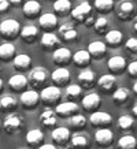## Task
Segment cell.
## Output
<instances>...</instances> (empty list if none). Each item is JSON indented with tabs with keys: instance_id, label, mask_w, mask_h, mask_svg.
<instances>
[{
	"instance_id": "cell-1",
	"label": "cell",
	"mask_w": 137,
	"mask_h": 149,
	"mask_svg": "<svg viewBox=\"0 0 137 149\" xmlns=\"http://www.w3.org/2000/svg\"><path fill=\"white\" fill-rule=\"evenodd\" d=\"M21 32V25L15 19H4L0 23V36L6 40H14L19 36Z\"/></svg>"
},
{
	"instance_id": "cell-2",
	"label": "cell",
	"mask_w": 137,
	"mask_h": 149,
	"mask_svg": "<svg viewBox=\"0 0 137 149\" xmlns=\"http://www.w3.org/2000/svg\"><path fill=\"white\" fill-rule=\"evenodd\" d=\"M60 99H62V92H60V89L58 86H55V85L47 86L40 93V100L47 107L58 104L60 101Z\"/></svg>"
},
{
	"instance_id": "cell-3",
	"label": "cell",
	"mask_w": 137,
	"mask_h": 149,
	"mask_svg": "<svg viewBox=\"0 0 137 149\" xmlns=\"http://www.w3.org/2000/svg\"><path fill=\"white\" fill-rule=\"evenodd\" d=\"M136 14V6L132 0H121L117 7V17L122 21L132 19Z\"/></svg>"
},
{
	"instance_id": "cell-4",
	"label": "cell",
	"mask_w": 137,
	"mask_h": 149,
	"mask_svg": "<svg viewBox=\"0 0 137 149\" xmlns=\"http://www.w3.org/2000/svg\"><path fill=\"white\" fill-rule=\"evenodd\" d=\"M48 77H50L48 71L44 67H36L30 71L27 82L34 88H41V86L45 85V82L48 81Z\"/></svg>"
},
{
	"instance_id": "cell-5",
	"label": "cell",
	"mask_w": 137,
	"mask_h": 149,
	"mask_svg": "<svg viewBox=\"0 0 137 149\" xmlns=\"http://www.w3.org/2000/svg\"><path fill=\"white\" fill-rule=\"evenodd\" d=\"M89 120L92 126L101 129V127H108L113 123V116L104 111H93L89 116Z\"/></svg>"
},
{
	"instance_id": "cell-6",
	"label": "cell",
	"mask_w": 137,
	"mask_h": 149,
	"mask_svg": "<svg viewBox=\"0 0 137 149\" xmlns=\"http://www.w3.org/2000/svg\"><path fill=\"white\" fill-rule=\"evenodd\" d=\"M92 15V6L88 3V1H84V3H80L78 6H75L73 10H71V18L75 22H81L84 23V21Z\"/></svg>"
},
{
	"instance_id": "cell-7",
	"label": "cell",
	"mask_w": 137,
	"mask_h": 149,
	"mask_svg": "<svg viewBox=\"0 0 137 149\" xmlns=\"http://www.w3.org/2000/svg\"><path fill=\"white\" fill-rule=\"evenodd\" d=\"M78 104L75 101H64V103L56 104V108H55V112L56 115L60 118H70L78 113Z\"/></svg>"
},
{
	"instance_id": "cell-8",
	"label": "cell",
	"mask_w": 137,
	"mask_h": 149,
	"mask_svg": "<svg viewBox=\"0 0 137 149\" xmlns=\"http://www.w3.org/2000/svg\"><path fill=\"white\" fill-rule=\"evenodd\" d=\"M113 140H114V134H113V131L110 130L108 127H101L95 133V141L100 148L111 146Z\"/></svg>"
},
{
	"instance_id": "cell-9",
	"label": "cell",
	"mask_w": 137,
	"mask_h": 149,
	"mask_svg": "<svg viewBox=\"0 0 137 149\" xmlns=\"http://www.w3.org/2000/svg\"><path fill=\"white\" fill-rule=\"evenodd\" d=\"M3 127L8 134L18 133V130L22 127V118L18 113H10L6 116L4 122H3Z\"/></svg>"
},
{
	"instance_id": "cell-10",
	"label": "cell",
	"mask_w": 137,
	"mask_h": 149,
	"mask_svg": "<svg viewBox=\"0 0 137 149\" xmlns=\"http://www.w3.org/2000/svg\"><path fill=\"white\" fill-rule=\"evenodd\" d=\"M77 29L74 26L73 23H63V25H60L59 26V40L64 41V42H71V41L77 40Z\"/></svg>"
},
{
	"instance_id": "cell-11",
	"label": "cell",
	"mask_w": 137,
	"mask_h": 149,
	"mask_svg": "<svg viewBox=\"0 0 137 149\" xmlns=\"http://www.w3.org/2000/svg\"><path fill=\"white\" fill-rule=\"evenodd\" d=\"M51 79L54 82V85L58 86V88L66 86L68 84V81H70V71L64 67L56 68V70H54V72L51 74Z\"/></svg>"
},
{
	"instance_id": "cell-12",
	"label": "cell",
	"mask_w": 137,
	"mask_h": 149,
	"mask_svg": "<svg viewBox=\"0 0 137 149\" xmlns=\"http://www.w3.org/2000/svg\"><path fill=\"white\" fill-rule=\"evenodd\" d=\"M41 13V4L37 0H27L26 3H23L22 6V14L23 17H26L29 19L37 18Z\"/></svg>"
},
{
	"instance_id": "cell-13",
	"label": "cell",
	"mask_w": 137,
	"mask_h": 149,
	"mask_svg": "<svg viewBox=\"0 0 137 149\" xmlns=\"http://www.w3.org/2000/svg\"><path fill=\"white\" fill-rule=\"evenodd\" d=\"M40 27L45 32H54L55 29L58 27V17L52 13H47L43 14L38 19Z\"/></svg>"
},
{
	"instance_id": "cell-14",
	"label": "cell",
	"mask_w": 137,
	"mask_h": 149,
	"mask_svg": "<svg viewBox=\"0 0 137 149\" xmlns=\"http://www.w3.org/2000/svg\"><path fill=\"white\" fill-rule=\"evenodd\" d=\"M21 104L26 108H34L37 107V104L40 103V95L36 91H23L21 97Z\"/></svg>"
},
{
	"instance_id": "cell-15",
	"label": "cell",
	"mask_w": 137,
	"mask_h": 149,
	"mask_svg": "<svg viewBox=\"0 0 137 149\" xmlns=\"http://www.w3.org/2000/svg\"><path fill=\"white\" fill-rule=\"evenodd\" d=\"M41 47H43V49L45 51H52V49H56L58 47H59L60 44V40L59 37L56 36V34H54L52 32H45L43 36H41Z\"/></svg>"
},
{
	"instance_id": "cell-16",
	"label": "cell",
	"mask_w": 137,
	"mask_h": 149,
	"mask_svg": "<svg viewBox=\"0 0 137 149\" xmlns=\"http://www.w3.org/2000/svg\"><path fill=\"white\" fill-rule=\"evenodd\" d=\"M107 67L111 71V74L118 75V74H121V72H123L126 70V60L122 56H113V58L108 59Z\"/></svg>"
},
{
	"instance_id": "cell-17",
	"label": "cell",
	"mask_w": 137,
	"mask_h": 149,
	"mask_svg": "<svg viewBox=\"0 0 137 149\" xmlns=\"http://www.w3.org/2000/svg\"><path fill=\"white\" fill-rule=\"evenodd\" d=\"M78 82H80V86L82 89H89L96 84V74L95 71H92L89 68H85L82 70L80 74H78Z\"/></svg>"
},
{
	"instance_id": "cell-18",
	"label": "cell",
	"mask_w": 137,
	"mask_h": 149,
	"mask_svg": "<svg viewBox=\"0 0 137 149\" xmlns=\"http://www.w3.org/2000/svg\"><path fill=\"white\" fill-rule=\"evenodd\" d=\"M88 52L91 55V58L93 59H101L106 56V52H107V44H104L103 41H92L88 45Z\"/></svg>"
},
{
	"instance_id": "cell-19",
	"label": "cell",
	"mask_w": 137,
	"mask_h": 149,
	"mask_svg": "<svg viewBox=\"0 0 137 149\" xmlns=\"http://www.w3.org/2000/svg\"><path fill=\"white\" fill-rule=\"evenodd\" d=\"M96 82H97V86L101 92L110 93L114 89V86L117 85V78H115L114 74H103Z\"/></svg>"
},
{
	"instance_id": "cell-20",
	"label": "cell",
	"mask_w": 137,
	"mask_h": 149,
	"mask_svg": "<svg viewBox=\"0 0 137 149\" xmlns=\"http://www.w3.org/2000/svg\"><path fill=\"white\" fill-rule=\"evenodd\" d=\"M101 104V99L97 93H88L84 99H82V107L85 111H96L99 109Z\"/></svg>"
},
{
	"instance_id": "cell-21",
	"label": "cell",
	"mask_w": 137,
	"mask_h": 149,
	"mask_svg": "<svg viewBox=\"0 0 137 149\" xmlns=\"http://www.w3.org/2000/svg\"><path fill=\"white\" fill-rule=\"evenodd\" d=\"M19 36L27 44H32L37 40L38 37V29H37L34 25H26V26L21 27V32H19Z\"/></svg>"
},
{
	"instance_id": "cell-22",
	"label": "cell",
	"mask_w": 137,
	"mask_h": 149,
	"mask_svg": "<svg viewBox=\"0 0 137 149\" xmlns=\"http://www.w3.org/2000/svg\"><path fill=\"white\" fill-rule=\"evenodd\" d=\"M52 60L56 64H67L71 60V52L68 48L64 47H58L52 54Z\"/></svg>"
},
{
	"instance_id": "cell-23",
	"label": "cell",
	"mask_w": 137,
	"mask_h": 149,
	"mask_svg": "<svg viewBox=\"0 0 137 149\" xmlns=\"http://www.w3.org/2000/svg\"><path fill=\"white\" fill-rule=\"evenodd\" d=\"M51 136H52L54 142H56L58 145H66L70 141L71 134H70V130L67 127H56V129H54Z\"/></svg>"
},
{
	"instance_id": "cell-24",
	"label": "cell",
	"mask_w": 137,
	"mask_h": 149,
	"mask_svg": "<svg viewBox=\"0 0 137 149\" xmlns=\"http://www.w3.org/2000/svg\"><path fill=\"white\" fill-rule=\"evenodd\" d=\"M26 142L27 145H30L32 148H37V146H40L43 144V141H44V134H43V131L40 129H32V130L27 131L26 134Z\"/></svg>"
},
{
	"instance_id": "cell-25",
	"label": "cell",
	"mask_w": 137,
	"mask_h": 149,
	"mask_svg": "<svg viewBox=\"0 0 137 149\" xmlns=\"http://www.w3.org/2000/svg\"><path fill=\"white\" fill-rule=\"evenodd\" d=\"M32 67V58L29 55H17L14 56V68L18 71H27Z\"/></svg>"
},
{
	"instance_id": "cell-26",
	"label": "cell",
	"mask_w": 137,
	"mask_h": 149,
	"mask_svg": "<svg viewBox=\"0 0 137 149\" xmlns=\"http://www.w3.org/2000/svg\"><path fill=\"white\" fill-rule=\"evenodd\" d=\"M27 85V78L23 74H15L10 78L8 86L14 92H23V89Z\"/></svg>"
},
{
	"instance_id": "cell-27",
	"label": "cell",
	"mask_w": 137,
	"mask_h": 149,
	"mask_svg": "<svg viewBox=\"0 0 137 149\" xmlns=\"http://www.w3.org/2000/svg\"><path fill=\"white\" fill-rule=\"evenodd\" d=\"M40 122L44 127H55L58 123V115L52 109H45L44 112L40 115Z\"/></svg>"
},
{
	"instance_id": "cell-28",
	"label": "cell",
	"mask_w": 137,
	"mask_h": 149,
	"mask_svg": "<svg viewBox=\"0 0 137 149\" xmlns=\"http://www.w3.org/2000/svg\"><path fill=\"white\" fill-rule=\"evenodd\" d=\"M91 55L87 49H80L73 55V62L77 67H87L91 63Z\"/></svg>"
},
{
	"instance_id": "cell-29",
	"label": "cell",
	"mask_w": 137,
	"mask_h": 149,
	"mask_svg": "<svg viewBox=\"0 0 137 149\" xmlns=\"http://www.w3.org/2000/svg\"><path fill=\"white\" fill-rule=\"evenodd\" d=\"M54 11H55V15H59V17L68 15L71 13V3H70V0H55Z\"/></svg>"
},
{
	"instance_id": "cell-30",
	"label": "cell",
	"mask_w": 137,
	"mask_h": 149,
	"mask_svg": "<svg viewBox=\"0 0 137 149\" xmlns=\"http://www.w3.org/2000/svg\"><path fill=\"white\" fill-rule=\"evenodd\" d=\"M123 40V34L117 29H111L106 33V42L110 47H119Z\"/></svg>"
},
{
	"instance_id": "cell-31",
	"label": "cell",
	"mask_w": 137,
	"mask_h": 149,
	"mask_svg": "<svg viewBox=\"0 0 137 149\" xmlns=\"http://www.w3.org/2000/svg\"><path fill=\"white\" fill-rule=\"evenodd\" d=\"M17 105H18V100L15 99L14 96H3L1 99H0V109L1 111H7V112H11L14 109L17 108Z\"/></svg>"
},
{
	"instance_id": "cell-32",
	"label": "cell",
	"mask_w": 137,
	"mask_h": 149,
	"mask_svg": "<svg viewBox=\"0 0 137 149\" xmlns=\"http://www.w3.org/2000/svg\"><path fill=\"white\" fill-rule=\"evenodd\" d=\"M15 56V47L10 42H4L0 45V60L8 62Z\"/></svg>"
},
{
	"instance_id": "cell-33",
	"label": "cell",
	"mask_w": 137,
	"mask_h": 149,
	"mask_svg": "<svg viewBox=\"0 0 137 149\" xmlns=\"http://www.w3.org/2000/svg\"><path fill=\"white\" fill-rule=\"evenodd\" d=\"M129 97H130V91H129L128 88H118V89L113 93V100H114V103L118 104V105L125 104L129 100Z\"/></svg>"
},
{
	"instance_id": "cell-34",
	"label": "cell",
	"mask_w": 137,
	"mask_h": 149,
	"mask_svg": "<svg viewBox=\"0 0 137 149\" xmlns=\"http://www.w3.org/2000/svg\"><path fill=\"white\" fill-rule=\"evenodd\" d=\"M137 148V140L130 134L122 136L118 140V149H136Z\"/></svg>"
},
{
	"instance_id": "cell-35",
	"label": "cell",
	"mask_w": 137,
	"mask_h": 149,
	"mask_svg": "<svg viewBox=\"0 0 137 149\" xmlns=\"http://www.w3.org/2000/svg\"><path fill=\"white\" fill-rule=\"evenodd\" d=\"M82 95V88L77 84L68 85L66 88V97L68 99V101H77Z\"/></svg>"
},
{
	"instance_id": "cell-36",
	"label": "cell",
	"mask_w": 137,
	"mask_h": 149,
	"mask_svg": "<svg viewBox=\"0 0 137 149\" xmlns=\"http://www.w3.org/2000/svg\"><path fill=\"white\" fill-rule=\"evenodd\" d=\"M70 140H71L73 149H87L88 145H89L88 137L84 136V134H75V136L70 137Z\"/></svg>"
},
{
	"instance_id": "cell-37",
	"label": "cell",
	"mask_w": 137,
	"mask_h": 149,
	"mask_svg": "<svg viewBox=\"0 0 137 149\" xmlns=\"http://www.w3.org/2000/svg\"><path fill=\"white\" fill-rule=\"evenodd\" d=\"M95 8L101 14H108L114 8V0H95Z\"/></svg>"
},
{
	"instance_id": "cell-38",
	"label": "cell",
	"mask_w": 137,
	"mask_h": 149,
	"mask_svg": "<svg viewBox=\"0 0 137 149\" xmlns=\"http://www.w3.org/2000/svg\"><path fill=\"white\" fill-rule=\"evenodd\" d=\"M70 126L75 129V130H81L84 127L87 126V119L84 115H80V113H75L73 116H70Z\"/></svg>"
},
{
	"instance_id": "cell-39",
	"label": "cell",
	"mask_w": 137,
	"mask_h": 149,
	"mask_svg": "<svg viewBox=\"0 0 137 149\" xmlns=\"http://www.w3.org/2000/svg\"><path fill=\"white\" fill-rule=\"evenodd\" d=\"M133 125H134V119L130 115H122V116L118 118V127L121 130H125V131L130 130L133 127Z\"/></svg>"
},
{
	"instance_id": "cell-40",
	"label": "cell",
	"mask_w": 137,
	"mask_h": 149,
	"mask_svg": "<svg viewBox=\"0 0 137 149\" xmlns=\"http://www.w3.org/2000/svg\"><path fill=\"white\" fill-rule=\"evenodd\" d=\"M93 27H95V32L97 34H104L107 27H108V21L104 18V17H99V18L95 19V23H93Z\"/></svg>"
},
{
	"instance_id": "cell-41",
	"label": "cell",
	"mask_w": 137,
	"mask_h": 149,
	"mask_svg": "<svg viewBox=\"0 0 137 149\" xmlns=\"http://www.w3.org/2000/svg\"><path fill=\"white\" fill-rule=\"evenodd\" d=\"M125 49L128 51L129 54L136 55L137 54V38L130 37V38L126 41V44H125Z\"/></svg>"
},
{
	"instance_id": "cell-42",
	"label": "cell",
	"mask_w": 137,
	"mask_h": 149,
	"mask_svg": "<svg viewBox=\"0 0 137 149\" xmlns=\"http://www.w3.org/2000/svg\"><path fill=\"white\" fill-rule=\"evenodd\" d=\"M128 72L130 77L137 78V60H133L132 63L128 66Z\"/></svg>"
},
{
	"instance_id": "cell-43",
	"label": "cell",
	"mask_w": 137,
	"mask_h": 149,
	"mask_svg": "<svg viewBox=\"0 0 137 149\" xmlns=\"http://www.w3.org/2000/svg\"><path fill=\"white\" fill-rule=\"evenodd\" d=\"M8 0H0V13H7V10L10 8Z\"/></svg>"
},
{
	"instance_id": "cell-44",
	"label": "cell",
	"mask_w": 137,
	"mask_h": 149,
	"mask_svg": "<svg viewBox=\"0 0 137 149\" xmlns=\"http://www.w3.org/2000/svg\"><path fill=\"white\" fill-rule=\"evenodd\" d=\"M95 19H96V18L93 17V14H92V15H89V17H88V18L84 21V25H85L87 27L93 26V23H95Z\"/></svg>"
},
{
	"instance_id": "cell-45",
	"label": "cell",
	"mask_w": 137,
	"mask_h": 149,
	"mask_svg": "<svg viewBox=\"0 0 137 149\" xmlns=\"http://www.w3.org/2000/svg\"><path fill=\"white\" fill-rule=\"evenodd\" d=\"M38 149H56V146L52 144H41Z\"/></svg>"
},
{
	"instance_id": "cell-46",
	"label": "cell",
	"mask_w": 137,
	"mask_h": 149,
	"mask_svg": "<svg viewBox=\"0 0 137 149\" xmlns=\"http://www.w3.org/2000/svg\"><path fill=\"white\" fill-rule=\"evenodd\" d=\"M22 1L23 0H8V3L10 4H13V6H19Z\"/></svg>"
},
{
	"instance_id": "cell-47",
	"label": "cell",
	"mask_w": 137,
	"mask_h": 149,
	"mask_svg": "<svg viewBox=\"0 0 137 149\" xmlns=\"http://www.w3.org/2000/svg\"><path fill=\"white\" fill-rule=\"evenodd\" d=\"M132 113H133V116L137 118V101L133 104V107H132Z\"/></svg>"
},
{
	"instance_id": "cell-48",
	"label": "cell",
	"mask_w": 137,
	"mask_h": 149,
	"mask_svg": "<svg viewBox=\"0 0 137 149\" xmlns=\"http://www.w3.org/2000/svg\"><path fill=\"white\" fill-rule=\"evenodd\" d=\"M133 92H134V93L137 95V81L134 82V84H133Z\"/></svg>"
},
{
	"instance_id": "cell-49",
	"label": "cell",
	"mask_w": 137,
	"mask_h": 149,
	"mask_svg": "<svg viewBox=\"0 0 137 149\" xmlns=\"http://www.w3.org/2000/svg\"><path fill=\"white\" fill-rule=\"evenodd\" d=\"M133 29H134V30L137 32V17L134 18V23H133Z\"/></svg>"
},
{
	"instance_id": "cell-50",
	"label": "cell",
	"mask_w": 137,
	"mask_h": 149,
	"mask_svg": "<svg viewBox=\"0 0 137 149\" xmlns=\"http://www.w3.org/2000/svg\"><path fill=\"white\" fill-rule=\"evenodd\" d=\"M3 91V81H1V79H0V92Z\"/></svg>"
},
{
	"instance_id": "cell-51",
	"label": "cell",
	"mask_w": 137,
	"mask_h": 149,
	"mask_svg": "<svg viewBox=\"0 0 137 149\" xmlns=\"http://www.w3.org/2000/svg\"><path fill=\"white\" fill-rule=\"evenodd\" d=\"M136 149H137V148H136Z\"/></svg>"
}]
</instances>
